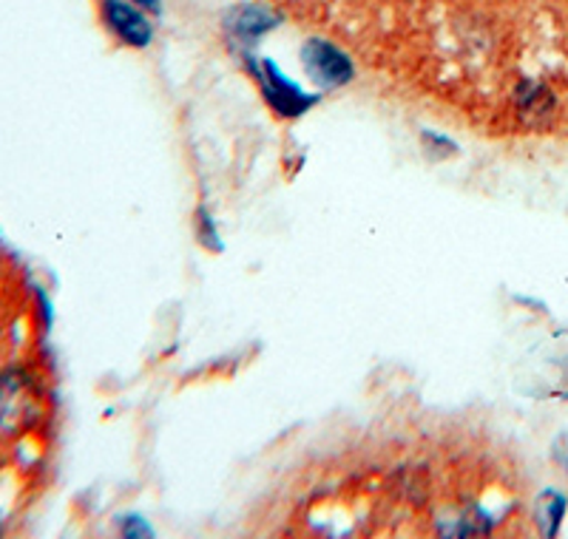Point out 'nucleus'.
Returning a JSON list of instances; mask_svg holds the SVG:
<instances>
[{"mask_svg": "<svg viewBox=\"0 0 568 539\" xmlns=\"http://www.w3.org/2000/svg\"><path fill=\"white\" fill-rule=\"evenodd\" d=\"M302 69L311 83H316L322 91L342 89V85L353 83L355 63L342 45H336L327 38H307L302 43Z\"/></svg>", "mask_w": 568, "mask_h": 539, "instance_id": "f03ea898", "label": "nucleus"}, {"mask_svg": "<svg viewBox=\"0 0 568 539\" xmlns=\"http://www.w3.org/2000/svg\"><path fill=\"white\" fill-rule=\"evenodd\" d=\"M100 14L120 43L131 49H149L154 43V23L149 20V12H142L131 0H103Z\"/></svg>", "mask_w": 568, "mask_h": 539, "instance_id": "20e7f679", "label": "nucleus"}, {"mask_svg": "<svg viewBox=\"0 0 568 539\" xmlns=\"http://www.w3.org/2000/svg\"><path fill=\"white\" fill-rule=\"evenodd\" d=\"M566 497H562L560 491H555V488H546V491L537 497L535 520L542 537H557V531H560L562 526V517H566Z\"/></svg>", "mask_w": 568, "mask_h": 539, "instance_id": "423d86ee", "label": "nucleus"}, {"mask_svg": "<svg viewBox=\"0 0 568 539\" xmlns=\"http://www.w3.org/2000/svg\"><path fill=\"white\" fill-rule=\"evenodd\" d=\"M555 460L568 471V435H560L555 440Z\"/></svg>", "mask_w": 568, "mask_h": 539, "instance_id": "6e6552de", "label": "nucleus"}, {"mask_svg": "<svg viewBox=\"0 0 568 539\" xmlns=\"http://www.w3.org/2000/svg\"><path fill=\"white\" fill-rule=\"evenodd\" d=\"M247 65H251V74L262 85V94L271 103V109L284 120H296V116L307 114L322 100L318 94L302 91V85L293 83L291 78H284V71L273 60H256L253 54H247Z\"/></svg>", "mask_w": 568, "mask_h": 539, "instance_id": "f257e3e1", "label": "nucleus"}, {"mask_svg": "<svg viewBox=\"0 0 568 539\" xmlns=\"http://www.w3.org/2000/svg\"><path fill=\"white\" fill-rule=\"evenodd\" d=\"M131 3H134V7H140L142 12L154 14V18H160L162 14V0H131Z\"/></svg>", "mask_w": 568, "mask_h": 539, "instance_id": "1a4fd4ad", "label": "nucleus"}, {"mask_svg": "<svg viewBox=\"0 0 568 539\" xmlns=\"http://www.w3.org/2000/svg\"><path fill=\"white\" fill-rule=\"evenodd\" d=\"M278 23H282V14L276 9L265 7V3H236L222 18L227 43L236 45L245 54H251L253 45L265 34H271Z\"/></svg>", "mask_w": 568, "mask_h": 539, "instance_id": "7ed1b4c3", "label": "nucleus"}, {"mask_svg": "<svg viewBox=\"0 0 568 539\" xmlns=\"http://www.w3.org/2000/svg\"><path fill=\"white\" fill-rule=\"evenodd\" d=\"M515 103L526 122H537L546 120L555 111V94L542 83H537V80H524L515 91Z\"/></svg>", "mask_w": 568, "mask_h": 539, "instance_id": "39448f33", "label": "nucleus"}, {"mask_svg": "<svg viewBox=\"0 0 568 539\" xmlns=\"http://www.w3.org/2000/svg\"><path fill=\"white\" fill-rule=\"evenodd\" d=\"M120 533L123 537H154V528L149 526V520H142L140 513H131L120 520Z\"/></svg>", "mask_w": 568, "mask_h": 539, "instance_id": "0eeeda50", "label": "nucleus"}]
</instances>
